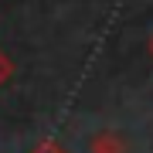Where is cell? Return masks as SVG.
Masks as SVG:
<instances>
[{
	"label": "cell",
	"instance_id": "6da1fadb",
	"mask_svg": "<svg viewBox=\"0 0 153 153\" xmlns=\"http://www.w3.org/2000/svg\"><path fill=\"white\" fill-rule=\"evenodd\" d=\"M92 153H123V140L116 133H99L92 140Z\"/></svg>",
	"mask_w": 153,
	"mask_h": 153
},
{
	"label": "cell",
	"instance_id": "3957f363",
	"mask_svg": "<svg viewBox=\"0 0 153 153\" xmlns=\"http://www.w3.org/2000/svg\"><path fill=\"white\" fill-rule=\"evenodd\" d=\"M150 44H153V41H150Z\"/></svg>",
	"mask_w": 153,
	"mask_h": 153
},
{
	"label": "cell",
	"instance_id": "7a4b0ae2",
	"mask_svg": "<svg viewBox=\"0 0 153 153\" xmlns=\"http://www.w3.org/2000/svg\"><path fill=\"white\" fill-rule=\"evenodd\" d=\"M4 78H7V61L0 58V82H4Z\"/></svg>",
	"mask_w": 153,
	"mask_h": 153
}]
</instances>
